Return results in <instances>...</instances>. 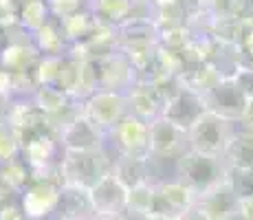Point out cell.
<instances>
[{
	"mask_svg": "<svg viewBox=\"0 0 253 220\" xmlns=\"http://www.w3.org/2000/svg\"><path fill=\"white\" fill-rule=\"evenodd\" d=\"M113 168L106 150H62L60 178L62 185L92 189Z\"/></svg>",
	"mask_w": 253,
	"mask_h": 220,
	"instance_id": "6da1fadb",
	"label": "cell"
},
{
	"mask_svg": "<svg viewBox=\"0 0 253 220\" xmlns=\"http://www.w3.org/2000/svg\"><path fill=\"white\" fill-rule=\"evenodd\" d=\"M176 174L183 185H187L196 196H201L207 189H211L213 185L225 180L227 163L222 156H211L187 150L183 156L176 159Z\"/></svg>",
	"mask_w": 253,
	"mask_h": 220,
	"instance_id": "7a4b0ae2",
	"label": "cell"
},
{
	"mask_svg": "<svg viewBox=\"0 0 253 220\" xmlns=\"http://www.w3.org/2000/svg\"><path fill=\"white\" fill-rule=\"evenodd\" d=\"M233 136L231 121L216 115L211 110H205L187 130L189 150L211 156H222Z\"/></svg>",
	"mask_w": 253,
	"mask_h": 220,
	"instance_id": "3957f363",
	"label": "cell"
},
{
	"mask_svg": "<svg viewBox=\"0 0 253 220\" xmlns=\"http://www.w3.org/2000/svg\"><path fill=\"white\" fill-rule=\"evenodd\" d=\"M82 112H84L104 134H108V132L128 115L130 108H128L126 92L99 88V90H95L90 97H86V99L82 101Z\"/></svg>",
	"mask_w": 253,
	"mask_h": 220,
	"instance_id": "277c9868",
	"label": "cell"
},
{
	"mask_svg": "<svg viewBox=\"0 0 253 220\" xmlns=\"http://www.w3.org/2000/svg\"><path fill=\"white\" fill-rule=\"evenodd\" d=\"M106 139H110L117 154L152 159V152H150V124L130 115V112L106 134Z\"/></svg>",
	"mask_w": 253,
	"mask_h": 220,
	"instance_id": "5b68a950",
	"label": "cell"
},
{
	"mask_svg": "<svg viewBox=\"0 0 253 220\" xmlns=\"http://www.w3.org/2000/svg\"><path fill=\"white\" fill-rule=\"evenodd\" d=\"M205 99V106L207 110L216 112V115L225 117L227 121H240L242 112H245V106H247V95L242 92V88L238 86V82L233 80V75H227L222 77L213 88L203 95Z\"/></svg>",
	"mask_w": 253,
	"mask_h": 220,
	"instance_id": "8992f818",
	"label": "cell"
},
{
	"mask_svg": "<svg viewBox=\"0 0 253 220\" xmlns=\"http://www.w3.org/2000/svg\"><path fill=\"white\" fill-rule=\"evenodd\" d=\"M92 64H95V71H97L99 88H104V90L128 92L134 82H137V71H134L132 62L119 48L115 53H110V55L95 60Z\"/></svg>",
	"mask_w": 253,
	"mask_h": 220,
	"instance_id": "52a82bcc",
	"label": "cell"
},
{
	"mask_svg": "<svg viewBox=\"0 0 253 220\" xmlns=\"http://www.w3.org/2000/svg\"><path fill=\"white\" fill-rule=\"evenodd\" d=\"M189 150L187 130L178 128L176 124L165 117H157L150 121V152L152 159H178Z\"/></svg>",
	"mask_w": 253,
	"mask_h": 220,
	"instance_id": "ba28073f",
	"label": "cell"
},
{
	"mask_svg": "<svg viewBox=\"0 0 253 220\" xmlns=\"http://www.w3.org/2000/svg\"><path fill=\"white\" fill-rule=\"evenodd\" d=\"M62 180L55 178H33L20 194V205L29 220H40L55 212L60 200Z\"/></svg>",
	"mask_w": 253,
	"mask_h": 220,
	"instance_id": "9c48e42d",
	"label": "cell"
},
{
	"mask_svg": "<svg viewBox=\"0 0 253 220\" xmlns=\"http://www.w3.org/2000/svg\"><path fill=\"white\" fill-rule=\"evenodd\" d=\"M196 209H201L209 220H238L240 198L236 196V192L225 178L211 189H207L205 194L196 196Z\"/></svg>",
	"mask_w": 253,
	"mask_h": 220,
	"instance_id": "30bf717a",
	"label": "cell"
},
{
	"mask_svg": "<svg viewBox=\"0 0 253 220\" xmlns=\"http://www.w3.org/2000/svg\"><path fill=\"white\" fill-rule=\"evenodd\" d=\"M104 139L106 134L84 112H80L75 119L69 121L57 132V141H60L62 150H104Z\"/></svg>",
	"mask_w": 253,
	"mask_h": 220,
	"instance_id": "8fae6325",
	"label": "cell"
},
{
	"mask_svg": "<svg viewBox=\"0 0 253 220\" xmlns=\"http://www.w3.org/2000/svg\"><path fill=\"white\" fill-rule=\"evenodd\" d=\"M90 200L95 207V216H124L128 189L117 180L113 172H108L90 189Z\"/></svg>",
	"mask_w": 253,
	"mask_h": 220,
	"instance_id": "7c38bea8",
	"label": "cell"
},
{
	"mask_svg": "<svg viewBox=\"0 0 253 220\" xmlns=\"http://www.w3.org/2000/svg\"><path fill=\"white\" fill-rule=\"evenodd\" d=\"M16 29H13V31H16ZM38 60H40V53L33 46L31 36H27L24 31L20 36H11L9 42L0 48V68L9 71L11 75H20V73L31 71V68L38 64Z\"/></svg>",
	"mask_w": 253,
	"mask_h": 220,
	"instance_id": "4fadbf2b",
	"label": "cell"
},
{
	"mask_svg": "<svg viewBox=\"0 0 253 220\" xmlns=\"http://www.w3.org/2000/svg\"><path fill=\"white\" fill-rule=\"evenodd\" d=\"M207 110L205 106V99L203 95H198L196 90H189V88H181L174 97H169L163 106V115L168 121L176 124L178 128L183 130H189V126Z\"/></svg>",
	"mask_w": 253,
	"mask_h": 220,
	"instance_id": "5bb4252c",
	"label": "cell"
},
{
	"mask_svg": "<svg viewBox=\"0 0 253 220\" xmlns=\"http://www.w3.org/2000/svg\"><path fill=\"white\" fill-rule=\"evenodd\" d=\"M126 99H128L130 115L139 117V119L148 121V124L163 115L165 99H163V95H161V90H159L157 84H150V82H134L132 88L126 92Z\"/></svg>",
	"mask_w": 253,
	"mask_h": 220,
	"instance_id": "9a60e30c",
	"label": "cell"
},
{
	"mask_svg": "<svg viewBox=\"0 0 253 220\" xmlns=\"http://www.w3.org/2000/svg\"><path fill=\"white\" fill-rule=\"evenodd\" d=\"M55 212L60 214L55 220H92L95 207L90 200V189L77 185H62Z\"/></svg>",
	"mask_w": 253,
	"mask_h": 220,
	"instance_id": "2e32d148",
	"label": "cell"
},
{
	"mask_svg": "<svg viewBox=\"0 0 253 220\" xmlns=\"http://www.w3.org/2000/svg\"><path fill=\"white\" fill-rule=\"evenodd\" d=\"M110 172L117 176L121 185L126 189L139 187V185L152 183V159H137V156H126V154H117V159H113V168Z\"/></svg>",
	"mask_w": 253,
	"mask_h": 220,
	"instance_id": "e0dca14e",
	"label": "cell"
},
{
	"mask_svg": "<svg viewBox=\"0 0 253 220\" xmlns=\"http://www.w3.org/2000/svg\"><path fill=\"white\" fill-rule=\"evenodd\" d=\"M88 9L99 22L117 29L137 16L139 0H88Z\"/></svg>",
	"mask_w": 253,
	"mask_h": 220,
	"instance_id": "ac0fdd59",
	"label": "cell"
},
{
	"mask_svg": "<svg viewBox=\"0 0 253 220\" xmlns=\"http://www.w3.org/2000/svg\"><path fill=\"white\" fill-rule=\"evenodd\" d=\"M31 42L40 55H66L69 53V40L64 36L62 22L57 18H51L40 31L31 36Z\"/></svg>",
	"mask_w": 253,
	"mask_h": 220,
	"instance_id": "d6986e66",
	"label": "cell"
},
{
	"mask_svg": "<svg viewBox=\"0 0 253 220\" xmlns=\"http://www.w3.org/2000/svg\"><path fill=\"white\" fill-rule=\"evenodd\" d=\"M222 159H225L227 168L253 170V132L249 130L233 132Z\"/></svg>",
	"mask_w": 253,
	"mask_h": 220,
	"instance_id": "ffe728a7",
	"label": "cell"
},
{
	"mask_svg": "<svg viewBox=\"0 0 253 220\" xmlns=\"http://www.w3.org/2000/svg\"><path fill=\"white\" fill-rule=\"evenodd\" d=\"M31 180H33L31 170H29L27 161L22 156L0 163V185L4 189H9L11 194H22Z\"/></svg>",
	"mask_w": 253,
	"mask_h": 220,
	"instance_id": "44dd1931",
	"label": "cell"
},
{
	"mask_svg": "<svg viewBox=\"0 0 253 220\" xmlns=\"http://www.w3.org/2000/svg\"><path fill=\"white\" fill-rule=\"evenodd\" d=\"M157 189L176 216L185 214L187 209L196 207V194H194L187 185H183L178 178L176 180H159Z\"/></svg>",
	"mask_w": 253,
	"mask_h": 220,
	"instance_id": "7402d4cb",
	"label": "cell"
},
{
	"mask_svg": "<svg viewBox=\"0 0 253 220\" xmlns=\"http://www.w3.org/2000/svg\"><path fill=\"white\" fill-rule=\"evenodd\" d=\"M51 18L53 16H51V9H48L46 0L20 2V9H18V29H22L27 36H33V33L40 31Z\"/></svg>",
	"mask_w": 253,
	"mask_h": 220,
	"instance_id": "603a6c76",
	"label": "cell"
},
{
	"mask_svg": "<svg viewBox=\"0 0 253 220\" xmlns=\"http://www.w3.org/2000/svg\"><path fill=\"white\" fill-rule=\"evenodd\" d=\"M60 22H62L64 36H66V40H69L71 46H73V44L84 42L86 38L95 31V27H97V18L92 16L90 9L77 11V13H73V16L64 18V20H60Z\"/></svg>",
	"mask_w": 253,
	"mask_h": 220,
	"instance_id": "cb8c5ba5",
	"label": "cell"
},
{
	"mask_svg": "<svg viewBox=\"0 0 253 220\" xmlns=\"http://www.w3.org/2000/svg\"><path fill=\"white\" fill-rule=\"evenodd\" d=\"M154 194H157V183H145L139 187L128 189V203H126V212L134 214L139 218L150 216V207H152Z\"/></svg>",
	"mask_w": 253,
	"mask_h": 220,
	"instance_id": "d4e9b609",
	"label": "cell"
},
{
	"mask_svg": "<svg viewBox=\"0 0 253 220\" xmlns=\"http://www.w3.org/2000/svg\"><path fill=\"white\" fill-rule=\"evenodd\" d=\"M62 60H64V55H40L36 68H33V71H36L38 88L40 86H55L57 84Z\"/></svg>",
	"mask_w": 253,
	"mask_h": 220,
	"instance_id": "484cf974",
	"label": "cell"
},
{
	"mask_svg": "<svg viewBox=\"0 0 253 220\" xmlns=\"http://www.w3.org/2000/svg\"><path fill=\"white\" fill-rule=\"evenodd\" d=\"M227 183L236 192V196L242 200L253 198V170H238V168H227Z\"/></svg>",
	"mask_w": 253,
	"mask_h": 220,
	"instance_id": "4316f807",
	"label": "cell"
},
{
	"mask_svg": "<svg viewBox=\"0 0 253 220\" xmlns=\"http://www.w3.org/2000/svg\"><path fill=\"white\" fill-rule=\"evenodd\" d=\"M16 156H20V139L11 126H2L0 128V163Z\"/></svg>",
	"mask_w": 253,
	"mask_h": 220,
	"instance_id": "83f0119b",
	"label": "cell"
},
{
	"mask_svg": "<svg viewBox=\"0 0 253 220\" xmlns=\"http://www.w3.org/2000/svg\"><path fill=\"white\" fill-rule=\"evenodd\" d=\"M46 2L51 9V16L57 20H64L73 13L88 9V0H46Z\"/></svg>",
	"mask_w": 253,
	"mask_h": 220,
	"instance_id": "f1b7e54d",
	"label": "cell"
},
{
	"mask_svg": "<svg viewBox=\"0 0 253 220\" xmlns=\"http://www.w3.org/2000/svg\"><path fill=\"white\" fill-rule=\"evenodd\" d=\"M18 0H0V27L2 29H16L18 27Z\"/></svg>",
	"mask_w": 253,
	"mask_h": 220,
	"instance_id": "f546056e",
	"label": "cell"
},
{
	"mask_svg": "<svg viewBox=\"0 0 253 220\" xmlns=\"http://www.w3.org/2000/svg\"><path fill=\"white\" fill-rule=\"evenodd\" d=\"M233 80H236L238 86L242 88V92L247 95V99L253 97V66H249V64L238 66V71L233 73Z\"/></svg>",
	"mask_w": 253,
	"mask_h": 220,
	"instance_id": "4dcf8cb0",
	"label": "cell"
},
{
	"mask_svg": "<svg viewBox=\"0 0 253 220\" xmlns=\"http://www.w3.org/2000/svg\"><path fill=\"white\" fill-rule=\"evenodd\" d=\"M0 220H29L24 214L22 205H16L11 200H7L4 205H0Z\"/></svg>",
	"mask_w": 253,
	"mask_h": 220,
	"instance_id": "1f68e13d",
	"label": "cell"
},
{
	"mask_svg": "<svg viewBox=\"0 0 253 220\" xmlns=\"http://www.w3.org/2000/svg\"><path fill=\"white\" fill-rule=\"evenodd\" d=\"M240 53H242V60L245 64L253 66V24H249L242 36V42H240Z\"/></svg>",
	"mask_w": 253,
	"mask_h": 220,
	"instance_id": "d6a6232c",
	"label": "cell"
},
{
	"mask_svg": "<svg viewBox=\"0 0 253 220\" xmlns=\"http://www.w3.org/2000/svg\"><path fill=\"white\" fill-rule=\"evenodd\" d=\"M233 18H238V20L247 24H253V0H236Z\"/></svg>",
	"mask_w": 253,
	"mask_h": 220,
	"instance_id": "836d02e7",
	"label": "cell"
},
{
	"mask_svg": "<svg viewBox=\"0 0 253 220\" xmlns=\"http://www.w3.org/2000/svg\"><path fill=\"white\" fill-rule=\"evenodd\" d=\"M11 106H13V97L11 95H2V92H0V128H2V126H9Z\"/></svg>",
	"mask_w": 253,
	"mask_h": 220,
	"instance_id": "e575fe53",
	"label": "cell"
},
{
	"mask_svg": "<svg viewBox=\"0 0 253 220\" xmlns=\"http://www.w3.org/2000/svg\"><path fill=\"white\" fill-rule=\"evenodd\" d=\"M238 124H242V130L253 132V97L247 99L245 112H242V117H240V121H238Z\"/></svg>",
	"mask_w": 253,
	"mask_h": 220,
	"instance_id": "d590c367",
	"label": "cell"
},
{
	"mask_svg": "<svg viewBox=\"0 0 253 220\" xmlns=\"http://www.w3.org/2000/svg\"><path fill=\"white\" fill-rule=\"evenodd\" d=\"M0 92L13 97V75L4 68H0Z\"/></svg>",
	"mask_w": 253,
	"mask_h": 220,
	"instance_id": "8d00e7d4",
	"label": "cell"
},
{
	"mask_svg": "<svg viewBox=\"0 0 253 220\" xmlns=\"http://www.w3.org/2000/svg\"><path fill=\"white\" fill-rule=\"evenodd\" d=\"M176 220H209L205 214L201 212V209H196V207H192V209H187L185 214H181Z\"/></svg>",
	"mask_w": 253,
	"mask_h": 220,
	"instance_id": "74e56055",
	"label": "cell"
},
{
	"mask_svg": "<svg viewBox=\"0 0 253 220\" xmlns=\"http://www.w3.org/2000/svg\"><path fill=\"white\" fill-rule=\"evenodd\" d=\"M240 220H253V198L240 203Z\"/></svg>",
	"mask_w": 253,
	"mask_h": 220,
	"instance_id": "f35d334b",
	"label": "cell"
},
{
	"mask_svg": "<svg viewBox=\"0 0 253 220\" xmlns=\"http://www.w3.org/2000/svg\"><path fill=\"white\" fill-rule=\"evenodd\" d=\"M92 220H124V216H95Z\"/></svg>",
	"mask_w": 253,
	"mask_h": 220,
	"instance_id": "ab89813d",
	"label": "cell"
},
{
	"mask_svg": "<svg viewBox=\"0 0 253 220\" xmlns=\"http://www.w3.org/2000/svg\"><path fill=\"white\" fill-rule=\"evenodd\" d=\"M145 220H168V218H145Z\"/></svg>",
	"mask_w": 253,
	"mask_h": 220,
	"instance_id": "60d3db41",
	"label": "cell"
},
{
	"mask_svg": "<svg viewBox=\"0 0 253 220\" xmlns=\"http://www.w3.org/2000/svg\"><path fill=\"white\" fill-rule=\"evenodd\" d=\"M143 2H157V0H143Z\"/></svg>",
	"mask_w": 253,
	"mask_h": 220,
	"instance_id": "b9f144b4",
	"label": "cell"
},
{
	"mask_svg": "<svg viewBox=\"0 0 253 220\" xmlns=\"http://www.w3.org/2000/svg\"><path fill=\"white\" fill-rule=\"evenodd\" d=\"M18 2H29V0H18Z\"/></svg>",
	"mask_w": 253,
	"mask_h": 220,
	"instance_id": "7bdbcfd3",
	"label": "cell"
}]
</instances>
